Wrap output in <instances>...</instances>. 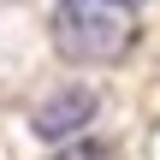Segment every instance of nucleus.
<instances>
[{
  "label": "nucleus",
  "instance_id": "nucleus-1",
  "mask_svg": "<svg viewBox=\"0 0 160 160\" xmlns=\"http://www.w3.org/2000/svg\"><path fill=\"white\" fill-rule=\"evenodd\" d=\"M48 30L59 59L71 65H113L137 48V18L131 6H113V0H59Z\"/></svg>",
  "mask_w": 160,
  "mask_h": 160
},
{
  "label": "nucleus",
  "instance_id": "nucleus-2",
  "mask_svg": "<svg viewBox=\"0 0 160 160\" xmlns=\"http://www.w3.org/2000/svg\"><path fill=\"white\" fill-rule=\"evenodd\" d=\"M95 113H101V95L95 89H53L36 113H30V131L42 137V142H53V148H65L71 137H83L89 125H95Z\"/></svg>",
  "mask_w": 160,
  "mask_h": 160
},
{
  "label": "nucleus",
  "instance_id": "nucleus-3",
  "mask_svg": "<svg viewBox=\"0 0 160 160\" xmlns=\"http://www.w3.org/2000/svg\"><path fill=\"white\" fill-rule=\"evenodd\" d=\"M59 160H107V148H95V142H77V137H71V148H65Z\"/></svg>",
  "mask_w": 160,
  "mask_h": 160
},
{
  "label": "nucleus",
  "instance_id": "nucleus-4",
  "mask_svg": "<svg viewBox=\"0 0 160 160\" xmlns=\"http://www.w3.org/2000/svg\"><path fill=\"white\" fill-rule=\"evenodd\" d=\"M113 6H131V12H137V6H142V0H113Z\"/></svg>",
  "mask_w": 160,
  "mask_h": 160
}]
</instances>
